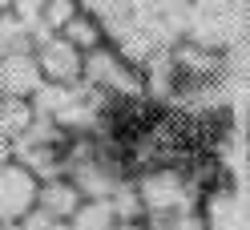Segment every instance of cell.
Returning <instances> with one entry per match:
<instances>
[{"label":"cell","mask_w":250,"mask_h":230,"mask_svg":"<svg viewBox=\"0 0 250 230\" xmlns=\"http://www.w3.org/2000/svg\"><path fill=\"white\" fill-rule=\"evenodd\" d=\"M37 186L41 182L24 170L21 162H8L0 170V226L21 222L28 210L37 206Z\"/></svg>","instance_id":"cell-1"},{"label":"cell","mask_w":250,"mask_h":230,"mask_svg":"<svg viewBox=\"0 0 250 230\" xmlns=\"http://www.w3.org/2000/svg\"><path fill=\"white\" fill-rule=\"evenodd\" d=\"M137 198H142L146 214H158V218H178V210H186V182L174 170H158V174H146L137 182Z\"/></svg>","instance_id":"cell-2"},{"label":"cell","mask_w":250,"mask_h":230,"mask_svg":"<svg viewBox=\"0 0 250 230\" xmlns=\"http://www.w3.org/2000/svg\"><path fill=\"white\" fill-rule=\"evenodd\" d=\"M41 89H44V81H41V69H37L33 49L0 53V93H4V97H21V101H33Z\"/></svg>","instance_id":"cell-3"},{"label":"cell","mask_w":250,"mask_h":230,"mask_svg":"<svg viewBox=\"0 0 250 230\" xmlns=\"http://www.w3.org/2000/svg\"><path fill=\"white\" fill-rule=\"evenodd\" d=\"M33 57H37L41 81H49V85H73V81H81V73H85V53H77L73 44H65L61 37L44 41Z\"/></svg>","instance_id":"cell-4"},{"label":"cell","mask_w":250,"mask_h":230,"mask_svg":"<svg viewBox=\"0 0 250 230\" xmlns=\"http://www.w3.org/2000/svg\"><path fill=\"white\" fill-rule=\"evenodd\" d=\"M81 202H85V198L77 194V186L69 178H49V182L37 186V210H44L53 222H69Z\"/></svg>","instance_id":"cell-5"},{"label":"cell","mask_w":250,"mask_h":230,"mask_svg":"<svg viewBox=\"0 0 250 230\" xmlns=\"http://www.w3.org/2000/svg\"><path fill=\"white\" fill-rule=\"evenodd\" d=\"M93 85H105V89H121V93H137V77L129 69H121L117 65V57L113 53H105V49H93L85 57V73Z\"/></svg>","instance_id":"cell-6"},{"label":"cell","mask_w":250,"mask_h":230,"mask_svg":"<svg viewBox=\"0 0 250 230\" xmlns=\"http://www.w3.org/2000/svg\"><path fill=\"white\" fill-rule=\"evenodd\" d=\"M69 182L77 186V194H81L85 202H101V198H109V194L121 186V182L109 174L105 166H97V162H81V166L73 170V178H69Z\"/></svg>","instance_id":"cell-7"},{"label":"cell","mask_w":250,"mask_h":230,"mask_svg":"<svg viewBox=\"0 0 250 230\" xmlns=\"http://www.w3.org/2000/svg\"><path fill=\"white\" fill-rule=\"evenodd\" d=\"M33 101H21V97H4L0 93V133L12 137V142H21V137L28 133V125H33Z\"/></svg>","instance_id":"cell-8"},{"label":"cell","mask_w":250,"mask_h":230,"mask_svg":"<svg viewBox=\"0 0 250 230\" xmlns=\"http://www.w3.org/2000/svg\"><path fill=\"white\" fill-rule=\"evenodd\" d=\"M57 37L65 41V44H73L77 53H93V49H101V33H97V24H93L89 17H81V12H77V17H73L65 28H61Z\"/></svg>","instance_id":"cell-9"},{"label":"cell","mask_w":250,"mask_h":230,"mask_svg":"<svg viewBox=\"0 0 250 230\" xmlns=\"http://www.w3.org/2000/svg\"><path fill=\"white\" fill-rule=\"evenodd\" d=\"M117 218L113 210H109V198H101V202H81L77 206V214L69 218V230H109Z\"/></svg>","instance_id":"cell-10"},{"label":"cell","mask_w":250,"mask_h":230,"mask_svg":"<svg viewBox=\"0 0 250 230\" xmlns=\"http://www.w3.org/2000/svg\"><path fill=\"white\" fill-rule=\"evenodd\" d=\"M109 210H113L117 222H142L146 218V206H142V198H137L133 186H117L109 194Z\"/></svg>","instance_id":"cell-11"},{"label":"cell","mask_w":250,"mask_h":230,"mask_svg":"<svg viewBox=\"0 0 250 230\" xmlns=\"http://www.w3.org/2000/svg\"><path fill=\"white\" fill-rule=\"evenodd\" d=\"M73 17H77V4H73V0H44V4H41V24L49 28V33H61Z\"/></svg>","instance_id":"cell-12"},{"label":"cell","mask_w":250,"mask_h":230,"mask_svg":"<svg viewBox=\"0 0 250 230\" xmlns=\"http://www.w3.org/2000/svg\"><path fill=\"white\" fill-rule=\"evenodd\" d=\"M17 226H21V230H57L61 222H53V218H49V214H44V210H37V206H33V210H28L24 218L17 222Z\"/></svg>","instance_id":"cell-13"},{"label":"cell","mask_w":250,"mask_h":230,"mask_svg":"<svg viewBox=\"0 0 250 230\" xmlns=\"http://www.w3.org/2000/svg\"><path fill=\"white\" fill-rule=\"evenodd\" d=\"M8 162H12V137H4V133H0V170H4Z\"/></svg>","instance_id":"cell-14"},{"label":"cell","mask_w":250,"mask_h":230,"mask_svg":"<svg viewBox=\"0 0 250 230\" xmlns=\"http://www.w3.org/2000/svg\"><path fill=\"white\" fill-rule=\"evenodd\" d=\"M109 230H149V226H146V222H113Z\"/></svg>","instance_id":"cell-15"},{"label":"cell","mask_w":250,"mask_h":230,"mask_svg":"<svg viewBox=\"0 0 250 230\" xmlns=\"http://www.w3.org/2000/svg\"><path fill=\"white\" fill-rule=\"evenodd\" d=\"M4 8H12V0H0V12H4Z\"/></svg>","instance_id":"cell-16"}]
</instances>
